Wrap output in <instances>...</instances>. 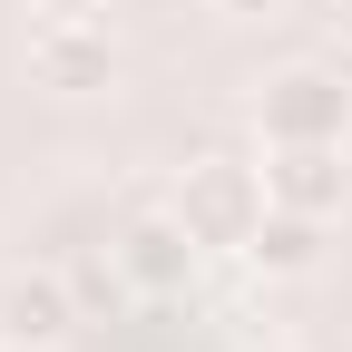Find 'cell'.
<instances>
[{"label": "cell", "mask_w": 352, "mask_h": 352, "mask_svg": "<svg viewBox=\"0 0 352 352\" xmlns=\"http://www.w3.org/2000/svg\"><path fill=\"white\" fill-rule=\"evenodd\" d=\"M264 186H274V206L294 215H333L352 206V138H323V147H264Z\"/></svg>", "instance_id": "6"}, {"label": "cell", "mask_w": 352, "mask_h": 352, "mask_svg": "<svg viewBox=\"0 0 352 352\" xmlns=\"http://www.w3.org/2000/svg\"><path fill=\"white\" fill-rule=\"evenodd\" d=\"M69 333H78V284L59 264L0 274V352H59Z\"/></svg>", "instance_id": "4"}, {"label": "cell", "mask_w": 352, "mask_h": 352, "mask_svg": "<svg viewBox=\"0 0 352 352\" xmlns=\"http://www.w3.org/2000/svg\"><path fill=\"white\" fill-rule=\"evenodd\" d=\"M166 215H176V226H186L206 254H245V245H254V226L274 215V186H264V166H254V157L206 147L196 166H176Z\"/></svg>", "instance_id": "1"}, {"label": "cell", "mask_w": 352, "mask_h": 352, "mask_svg": "<svg viewBox=\"0 0 352 352\" xmlns=\"http://www.w3.org/2000/svg\"><path fill=\"white\" fill-rule=\"evenodd\" d=\"M323 20H333V30H342V39H352V0H333V10H323Z\"/></svg>", "instance_id": "10"}, {"label": "cell", "mask_w": 352, "mask_h": 352, "mask_svg": "<svg viewBox=\"0 0 352 352\" xmlns=\"http://www.w3.org/2000/svg\"><path fill=\"white\" fill-rule=\"evenodd\" d=\"M254 138L264 147H323V138H352V78L323 69V59H284L254 78Z\"/></svg>", "instance_id": "2"}, {"label": "cell", "mask_w": 352, "mask_h": 352, "mask_svg": "<svg viewBox=\"0 0 352 352\" xmlns=\"http://www.w3.org/2000/svg\"><path fill=\"white\" fill-rule=\"evenodd\" d=\"M196 264H206V245L176 226L166 206H157V215H138V226L118 235V284H127V294H147V303L186 294V284H196Z\"/></svg>", "instance_id": "5"}, {"label": "cell", "mask_w": 352, "mask_h": 352, "mask_svg": "<svg viewBox=\"0 0 352 352\" xmlns=\"http://www.w3.org/2000/svg\"><path fill=\"white\" fill-rule=\"evenodd\" d=\"M274 352H284V342H274Z\"/></svg>", "instance_id": "11"}, {"label": "cell", "mask_w": 352, "mask_h": 352, "mask_svg": "<svg viewBox=\"0 0 352 352\" xmlns=\"http://www.w3.org/2000/svg\"><path fill=\"white\" fill-rule=\"evenodd\" d=\"M215 20H274V10H294V0H206Z\"/></svg>", "instance_id": "9"}, {"label": "cell", "mask_w": 352, "mask_h": 352, "mask_svg": "<svg viewBox=\"0 0 352 352\" xmlns=\"http://www.w3.org/2000/svg\"><path fill=\"white\" fill-rule=\"evenodd\" d=\"M30 20H108V0H20Z\"/></svg>", "instance_id": "8"}, {"label": "cell", "mask_w": 352, "mask_h": 352, "mask_svg": "<svg viewBox=\"0 0 352 352\" xmlns=\"http://www.w3.org/2000/svg\"><path fill=\"white\" fill-rule=\"evenodd\" d=\"M30 88L39 98H98V88H118L108 20H30Z\"/></svg>", "instance_id": "3"}, {"label": "cell", "mask_w": 352, "mask_h": 352, "mask_svg": "<svg viewBox=\"0 0 352 352\" xmlns=\"http://www.w3.org/2000/svg\"><path fill=\"white\" fill-rule=\"evenodd\" d=\"M245 264H254L264 284H303V274H314V264H323V215H294V206H274V215H264V226H254Z\"/></svg>", "instance_id": "7"}]
</instances>
